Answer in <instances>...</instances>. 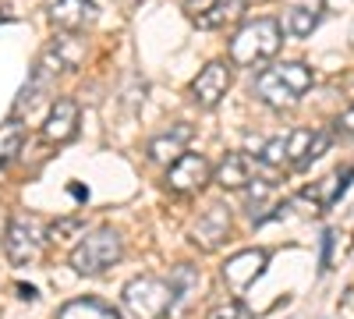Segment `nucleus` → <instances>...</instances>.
Returning a JSON list of instances; mask_svg holds the SVG:
<instances>
[{
    "label": "nucleus",
    "instance_id": "f257e3e1",
    "mask_svg": "<svg viewBox=\"0 0 354 319\" xmlns=\"http://www.w3.org/2000/svg\"><path fill=\"white\" fill-rule=\"evenodd\" d=\"M315 82V71L305 64V61H280L273 68H262L255 75V100L273 107V110H287L294 107Z\"/></svg>",
    "mask_w": 354,
    "mask_h": 319
},
{
    "label": "nucleus",
    "instance_id": "f03ea898",
    "mask_svg": "<svg viewBox=\"0 0 354 319\" xmlns=\"http://www.w3.org/2000/svg\"><path fill=\"white\" fill-rule=\"evenodd\" d=\"M283 21L273 18V15H262L255 21H245L238 33H234L230 46H227V57L234 68H252V64H262L270 57L280 53L283 46Z\"/></svg>",
    "mask_w": 354,
    "mask_h": 319
},
{
    "label": "nucleus",
    "instance_id": "7ed1b4c3",
    "mask_svg": "<svg viewBox=\"0 0 354 319\" xmlns=\"http://www.w3.org/2000/svg\"><path fill=\"white\" fill-rule=\"evenodd\" d=\"M121 255H124V235L117 227L103 224L96 230H88V235H82V241L71 248V270L78 277H100L121 263Z\"/></svg>",
    "mask_w": 354,
    "mask_h": 319
},
{
    "label": "nucleus",
    "instance_id": "20e7f679",
    "mask_svg": "<svg viewBox=\"0 0 354 319\" xmlns=\"http://www.w3.org/2000/svg\"><path fill=\"white\" fill-rule=\"evenodd\" d=\"M174 284L163 277H135L121 291V312L124 319H163L174 312Z\"/></svg>",
    "mask_w": 354,
    "mask_h": 319
},
{
    "label": "nucleus",
    "instance_id": "39448f33",
    "mask_svg": "<svg viewBox=\"0 0 354 319\" xmlns=\"http://www.w3.org/2000/svg\"><path fill=\"white\" fill-rule=\"evenodd\" d=\"M43 241H46V227L36 220V217H11L8 220V230H4V255L11 266H28L36 263L39 252H43Z\"/></svg>",
    "mask_w": 354,
    "mask_h": 319
},
{
    "label": "nucleus",
    "instance_id": "423d86ee",
    "mask_svg": "<svg viewBox=\"0 0 354 319\" xmlns=\"http://www.w3.org/2000/svg\"><path fill=\"white\" fill-rule=\"evenodd\" d=\"M205 181H213V167L202 153H185L181 160H174L167 167V178H163L167 192H174V195H192Z\"/></svg>",
    "mask_w": 354,
    "mask_h": 319
},
{
    "label": "nucleus",
    "instance_id": "0eeeda50",
    "mask_svg": "<svg viewBox=\"0 0 354 319\" xmlns=\"http://www.w3.org/2000/svg\"><path fill=\"white\" fill-rule=\"evenodd\" d=\"M230 82H234L230 64H227V61H209V64H205V68L192 78V100H195V107H202V110L220 107V100H223L227 89H230Z\"/></svg>",
    "mask_w": 354,
    "mask_h": 319
},
{
    "label": "nucleus",
    "instance_id": "6e6552de",
    "mask_svg": "<svg viewBox=\"0 0 354 319\" xmlns=\"http://www.w3.org/2000/svg\"><path fill=\"white\" fill-rule=\"evenodd\" d=\"M78 121H82V110L75 100H53L50 110H46V118L39 125V135L46 146H64V142H71L78 135Z\"/></svg>",
    "mask_w": 354,
    "mask_h": 319
},
{
    "label": "nucleus",
    "instance_id": "1a4fd4ad",
    "mask_svg": "<svg viewBox=\"0 0 354 319\" xmlns=\"http://www.w3.org/2000/svg\"><path fill=\"white\" fill-rule=\"evenodd\" d=\"M351 178H354V167L333 170V174H326V178H319L312 188H305V192L294 195V206H308V213H322V210H330L333 202L347 192Z\"/></svg>",
    "mask_w": 354,
    "mask_h": 319
},
{
    "label": "nucleus",
    "instance_id": "9d476101",
    "mask_svg": "<svg viewBox=\"0 0 354 319\" xmlns=\"http://www.w3.org/2000/svg\"><path fill=\"white\" fill-rule=\"evenodd\" d=\"M227 235H230V210L223 206V202H213V206L202 210V217L192 224L188 241L198 245L202 252H213L227 241Z\"/></svg>",
    "mask_w": 354,
    "mask_h": 319
},
{
    "label": "nucleus",
    "instance_id": "9b49d317",
    "mask_svg": "<svg viewBox=\"0 0 354 319\" xmlns=\"http://www.w3.org/2000/svg\"><path fill=\"white\" fill-rule=\"evenodd\" d=\"M266 263H270V252L266 248H245V252H234L227 263H223V284L230 287V291H245L248 284H255L266 270Z\"/></svg>",
    "mask_w": 354,
    "mask_h": 319
},
{
    "label": "nucleus",
    "instance_id": "f8f14e48",
    "mask_svg": "<svg viewBox=\"0 0 354 319\" xmlns=\"http://www.w3.org/2000/svg\"><path fill=\"white\" fill-rule=\"evenodd\" d=\"M188 142H192V125L177 121L167 131H160V135H153L149 142H145V156H149L153 163H160V167H170L174 160H181L188 153Z\"/></svg>",
    "mask_w": 354,
    "mask_h": 319
},
{
    "label": "nucleus",
    "instance_id": "ddd939ff",
    "mask_svg": "<svg viewBox=\"0 0 354 319\" xmlns=\"http://www.w3.org/2000/svg\"><path fill=\"white\" fill-rule=\"evenodd\" d=\"M333 131H312V128H298L287 135V156H290V167H308L312 160H319L333 146Z\"/></svg>",
    "mask_w": 354,
    "mask_h": 319
},
{
    "label": "nucleus",
    "instance_id": "4468645a",
    "mask_svg": "<svg viewBox=\"0 0 354 319\" xmlns=\"http://www.w3.org/2000/svg\"><path fill=\"white\" fill-rule=\"evenodd\" d=\"M93 18H96L93 0H53L50 4V21L61 33H82Z\"/></svg>",
    "mask_w": 354,
    "mask_h": 319
},
{
    "label": "nucleus",
    "instance_id": "2eb2a0df",
    "mask_svg": "<svg viewBox=\"0 0 354 319\" xmlns=\"http://www.w3.org/2000/svg\"><path fill=\"white\" fill-rule=\"evenodd\" d=\"M252 156L245 153H227L216 167H213V181L223 188V192H245L248 181H252Z\"/></svg>",
    "mask_w": 354,
    "mask_h": 319
},
{
    "label": "nucleus",
    "instance_id": "dca6fc26",
    "mask_svg": "<svg viewBox=\"0 0 354 319\" xmlns=\"http://www.w3.org/2000/svg\"><path fill=\"white\" fill-rule=\"evenodd\" d=\"M57 319H124V312H117L113 305H106L100 298H75L61 309Z\"/></svg>",
    "mask_w": 354,
    "mask_h": 319
},
{
    "label": "nucleus",
    "instance_id": "f3484780",
    "mask_svg": "<svg viewBox=\"0 0 354 319\" xmlns=\"http://www.w3.org/2000/svg\"><path fill=\"white\" fill-rule=\"evenodd\" d=\"M273 195H277V185H273V181H266V178H252V181H248V188H245V206H248V213H252L255 224H262L266 217H270L266 210H270Z\"/></svg>",
    "mask_w": 354,
    "mask_h": 319
},
{
    "label": "nucleus",
    "instance_id": "a211bd4d",
    "mask_svg": "<svg viewBox=\"0 0 354 319\" xmlns=\"http://www.w3.org/2000/svg\"><path fill=\"white\" fill-rule=\"evenodd\" d=\"M245 8H248V0H216L213 11L205 15V18H198L195 25H202V28H227V25H238V21L245 18Z\"/></svg>",
    "mask_w": 354,
    "mask_h": 319
},
{
    "label": "nucleus",
    "instance_id": "6ab92c4d",
    "mask_svg": "<svg viewBox=\"0 0 354 319\" xmlns=\"http://www.w3.org/2000/svg\"><path fill=\"white\" fill-rule=\"evenodd\" d=\"M21 142H25V121L15 113L0 125V167H8L21 153Z\"/></svg>",
    "mask_w": 354,
    "mask_h": 319
},
{
    "label": "nucleus",
    "instance_id": "aec40b11",
    "mask_svg": "<svg viewBox=\"0 0 354 319\" xmlns=\"http://www.w3.org/2000/svg\"><path fill=\"white\" fill-rule=\"evenodd\" d=\"M280 21H283V33H287V36L305 39V36H312V33H315V25H319V11H312V8H287Z\"/></svg>",
    "mask_w": 354,
    "mask_h": 319
},
{
    "label": "nucleus",
    "instance_id": "412c9836",
    "mask_svg": "<svg viewBox=\"0 0 354 319\" xmlns=\"http://www.w3.org/2000/svg\"><path fill=\"white\" fill-rule=\"evenodd\" d=\"M259 167L266 170H283L290 167V156H287V135H273L270 142H262V149H259Z\"/></svg>",
    "mask_w": 354,
    "mask_h": 319
},
{
    "label": "nucleus",
    "instance_id": "4be33fe9",
    "mask_svg": "<svg viewBox=\"0 0 354 319\" xmlns=\"http://www.w3.org/2000/svg\"><path fill=\"white\" fill-rule=\"evenodd\" d=\"M75 235H85V224L78 217H64V220H53L46 227V241H68Z\"/></svg>",
    "mask_w": 354,
    "mask_h": 319
},
{
    "label": "nucleus",
    "instance_id": "5701e85b",
    "mask_svg": "<svg viewBox=\"0 0 354 319\" xmlns=\"http://www.w3.org/2000/svg\"><path fill=\"white\" fill-rule=\"evenodd\" d=\"M209 319H252V312H248L238 298H230V302H220V305L209 312Z\"/></svg>",
    "mask_w": 354,
    "mask_h": 319
},
{
    "label": "nucleus",
    "instance_id": "b1692460",
    "mask_svg": "<svg viewBox=\"0 0 354 319\" xmlns=\"http://www.w3.org/2000/svg\"><path fill=\"white\" fill-rule=\"evenodd\" d=\"M213 4H216V0H181V8H185V15H188L192 21L205 18V15L213 11Z\"/></svg>",
    "mask_w": 354,
    "mask_h": 319
},
{
    "label": "nucleus",
    "instance_id": "393cba45",
    "mask_svg": "<svg viewBox=\"0 0 354 319\" xmlns=\"http://www.w3.org/2000/svg\"><path fill=\"white\" fill-rule=\"evenodd\" d=\"M333 135L337 138H354V107H347L340 118L333 121Z\"/></svg>",
    "mask_w": 354,
    "mask_h": 319
}]
</instances>
